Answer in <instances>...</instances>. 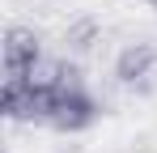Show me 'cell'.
Instances as JSON below:
<instances>
[{"instance_id": "6da1fadb", "label": "cell", "mask_w": 157, "mask_h": 153, "mask_svg": "<svg viewBox=\"0 0 157 153\" xmlns=\"http://www.w3.org/2000/svg\"><path fill=\"white\" fill-rule=\"evenodd\" d=\"M38 64H43L38 60V38L30 30H9V38H4V76H26Z\"/></svg>"}, {"instance_id": "3957f363", "label": "cell", "mask_w": 157, "mask_h": 153, "mask_svg": "<svg viewBox=\"0 0 157 153\" xmlns=\"http://www.w3.org/2000/svg\"><path fill=\"white\" fill-rule=\"evenodd\" d=\"M153 9H157V0H153Z\"/></svg>"}, {"instance_id": "7a4b0ae2", "label": "cell", "mask_w": 157, "mask_h": 153, "mask_svg": "<svg viewBox=\"0 0 157 153\" xmlns=\"http://www.w3.org/2000/svg\"><path fill=\"white\" fill-rule=\"evenodd\" d=\"M153 68H157V47H149V43H140V47L119 55V76L123 81H144Z\"/></svg>"}]
</instances>
